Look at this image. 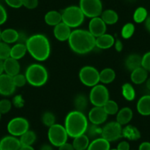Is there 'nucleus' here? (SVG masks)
I'll list each match as a JSON object with an SVG mask.
<instances>
[{
	"mask_svg": "<svg viewBox=\"0 0 150 150\" xmlns=\"http://www.w3.org/2000/svg\"><path fill=\"white\" fill-rule=\"evenodd\" d=\"M68 41L71 50L78 54H87L96 47V38L88 30H73Z\"/></svg>",
	"mask_w": 150,
	"mask_h": 150,
	"instance_id": "1",
	"label": "nucleus"
},
{
	"mask_svg": "<svg viewBox=\"0 0 150 150\" xmlns=\"http://www.w3.org/2000/svg\"><path fill=\"white\" fill-rule=\"evenodd\" d=\"M25 45L27 52L38 61H45L50 57L51 45L47 37L44 35H33L27 38Z\"/></svg>",
	"mask_w": 150,
	"mask_h": 150,
	"instance_id": "2",
	"label": "nucleus"
},
{
	"mask_svg": "<svg viewBox=\"0 0 150 150\" xmlns=\"http://www.w3.org/2000/svg\"><path fill=\"white\" fill-rule=\"evenodd\" d=\"M65 128L68 135L71 138H76L86 134L88 127V121L84 112L78 110L69 112L65 119Z\"/></svg>",
	"mask_w": 150,
	"mask_h": 150,
	"instance_id": "3",
	"label": "nucleus"
},
{
	"mask_svg": "<svg viewBox=\"0 0 150 150\" xmlns=\"http://www.w3.org/2000/svg\"><path fill=\"white\" fill-rule=\"evenodd\" d=\"M27 81L30 86L41 87L47 83L49 74L47 69L39 63H33L27 68L25 71Z\"/></svg>",
	"mask_w": 150,
	"mask_h": 150,
	"instance_id": "4",
	"label": "nucleus"
},
{
	"mask_svg": "<svg viewBox=\"0 0 150 150\" xmlns=\"http://www.w3.org/2000/svg\"><path fill=\"white\" fill-rule=\"evenodd\" d=\"M62 22L71 28H77L83 23L85 15L79 6H69L65 8L61 13Z\"/></svg>",
	"mask_w": 150,
	"mask_h": 150,
	"instance_id": "5",
	"label": "nucleus"
},
{
	"mask_svg": "<svg viewBox=\"0 0 150 150\" xmlns=\"http://www.w3.org/2000/svg\"><path fill=\"white\" fill-rule=\"evenodd\" d=\"M68 135L64 126L60 124H54L49 127L48 138L52 145L59 147L67 142Z\"/></svg>",
	"mask_w": 150,
	"mask_h": 150,
	"instance_id": "6",
	"label": "nucleus"
},
{
	"mask_svg": "<svg viewBox=\"0 0 150 150\" xmlns=\"http://www.w3.org/2000/svg\"><path fill=\"white\" fill-rule=\"evenodd\" d=\"M109 99V91L104 85L97 84L92 87L89 94V100L93 106L103 107Z\"/></svg>",
	"mask_w": 150,
	"mask_h": 150,
	"instance_id": "7",
	"label": "nucleus"
},
{
	"mask_svg": "<svg viewBox=\"0 0 150 150\" xmlns=\"http://www.w3.org/2000/svg\"><path fill=\"white\" fill-rule=\"evenodd\" d=\"M79 78L83 85L88 87H93L100 82L99 71L96 68L90 66H84L80 69Z\"/></svg>",
	"mask_w": 150,
	"mask_h": 150,
	"instance_id": "8",
	"label": "nucleus"
},
{
	"mask_svg": "<svg viewBox=\"0 0 150 150\" xmlns=\"http://www.w3.org/2000/svg\"><path fill=\"white\" fill-rule=\"evenodd\" d=\"M79 7L85 16L91 18L100 16L103 11L101 0H80Z\"/></svg>",
	"mask_w": 150,
	"mask_h": 150,
	"instance_id": "9",
	"label": "nucleus"
},
{
	"mask_svg": "<svg viewBox=\"0 0 150 150\" xmlns=\"http://www.w3.org/2000/svg\"><path fill=\"white\" fill-rule=\"evenodd\" d=\"M30 124L26 119L23 117H16L11 119L8 124L7 129L11 135L18 137L22 135L29 130Z\"/></svg>",
	"mask_w": 150,
	"mask_h": 150,
	"instance_id": "10",
	"label": "nucleus"
},
{
	"mask_svg": "<svg viewBox=\"0 0 150 150\" xmlns=\"http://www.w3.org/2000/svg\"><path fill=\"white\" fill-rule=\"evenodd\" d=\"M101 137L110 143L119 139L122 137V125L117 122H111L106 124L102 128Z\"/></svg>",
	"mask_w": 150,
	"mask_h": 150,
	"instance_id": "11",
	"label": "nucleus"
},
{
	"mask_svg": "<svg viewBox=\"0 0 150 150\" xmlns=\"http://www.w3.org/2000/svg\"><path fill=\"white\" fill-rule=\"evenodd\" d=\"M16 87L13 77L4 73L0 75V95L9 96L13 94Z\"/></svg>",
	"mask_w": 150,
	"mask_h": 150,
	"instance_id": "12",
	"label": "nucleus"
},
{
	"mask_svg": "<svg viewBox=\"0 0 150 150\" xmlns=\"http://www.w3.org/2000/svg\"><path fill=\"white\" fill-rule=\"evenodd\" d=\"M107 30V24L104 22L101 17H95L91 19L88 24V31L95 38H98L105 34Z\"/></svg>",
	"mask_w": 150,
	"mask_h": 150,
	"instance_id": "13",
	"label": "nucleus"
},
{
	"mask_svg": "<svg viewBox=\"0 0 150 150\" xmlns=\"http://www.w3.org/2000/svg\"><path fill=\"white\" fill-rule=\"evenodd\" d=\"M108 116L103 107L94 106L89 111L88 120L93 125H100L106 122Z\"/></svg>",
	"mask_w": 150,
	"mask_h": 150,
	"instance_id": "14",
	"label": "nucleus"
},
{
	"mask_svg": "<svg viewBox=\"0 0 150 150\" xmlns=\"http://www.w3.org/2000/svg\"><path fill=\"white\" fill-rule=\"evenodd\" d=\"M21 142L17 137L7 135L0 140V150H19Z\"/></svg>",
	"mask_w": 150,
	"mask_h": 150,
	"instance_id": "15",
	"label": "nucleus"
},
{
	"mask_svg": "<svg viewBox=\"0 0 150 150\" xmlns=\"http://www.w3.org/2000/svg\"><path fill=\"white\" fill-rule=\"evenodd\" d=\"M53 33L55 38L59 41H66L69 40L71 33V27L66 25L65 23L61 22L54 27Z\"/></svg>",
	"mask_w": 150,
	"mask_h": 150,
	"instance_id": "16",
	"label": "nucleus"
},
{
	"mask_svg": "<svg viewBox=\"0 0 150 150\" xmlns=\"http://www.w3.org/2000/svg\"><path fill=\"white\" fill-rule=\"evenodd\" d=\"M20 71V64L18 60L12 58H9L4 60V72L11 77H14Z\"/></svg>",
	"mask_w": 150,
	"mask_h": 150,
	"instance_id": "17",
	"label": "nucleus"
},
{
	"mask_svg": "<svg viewBox=\"0 0 150 150\" xmlns=\"http://www.w3.org/2000/svg\"><path fill=\"white\" fill-rule=\"evenodd\" d=\"M115 38L110 34H104L96 38V47L101 50H108L114 45Z\"/></svg>",
	"mask_w": 150,
	"mask_h": 150,
	"instance_id": "18",
	"label": "nucleus"
},
{
	"mask_svg": "<svg viewBox=\"0 0 150 150\" xmlns=\"http://www.w3.org/2000/svg\"><path fill=\"white\" fill-rule=\"evenodd\" d=\"M132 116L133 112L132 110L128 107H125L118 111L116 115V122L122 126L127 125L132 120Z\"/></svg>",
	"mask_w": 150,
	"mask_h": 150,
	"instance_id": "19",
	"label": "nucleus"
},
{
	"mask_svg": "<svg viewBox=\"0 0 150 150\" xmlns=\"http://www.w3.org/2000/svg\"><path fill=\"white\" fill-rule=\"evenodd\" d=\"M147 77H148V71L142 66L131 71V80L132 83L136 85L142 84L143 83H144L146 80Z\"/></svg>",
	"mask_w": 150,
	"mask_h": 150,
	"instance_id": "20",
	"label": "nucleus"
},
{
	"mask_svg": "<svg viewBox=\"0 0 150 150\" xmlns=\"http://www.w3.org/2000/svg\"><path fill=\"white\" fill-rule=\"evenodd\" d=\"M137 110L142 116H149L150 95H145L140 98L137 103Z\"/></svg>",
	"mask_w": 150,
	"mask_h": 150,
	"instance_id": "21",
	"label": "nucleus"
},
{
	"mask_svg": "<svg viewBox=\"0 0 150 150\" xmlns=\"http://www.w3.org/2000/svg\"><path fill=\"white\" fill-rule=\"evenodd\" d=\"M19 33L12 28H8L2 31V41L8 44L18 42Z\"/></svg>",
	"mask_w": 150,
	"mask_h": 150,
	"instance_id": "22",
	"label": "nucleus"
},
{
	"mask_svg": "<svg viewBox=\"0 0 150 150\" xmlns=\"http://www.w3.org/2000/svg\"><path fill=\"white\" fill-rule=\"evenodd\" d=\"M142 57L137 54H129L125 60V66L129 71H133L138 68L141 67Z\"/></svg>",
	"mask_w": 150,
	"mask_h": 150,
	"instance_id": "23",
	"label": "nucleus"
},
{
	"mask_svg": "<svg viewBox=\"0 0 150 150\" xmlns=\"http://www.w3.org/2000/svg\"><path fill=\"white\" fill-rule=\"evenodd\" d=\"M122 137L130 141H136L141 138V132L135 127L127 125L125 128H122Z\"/></svg>",
	"mask_w": 150,
	"mask_h": 150,
	"instance_id": "24",
	"label": "nucleus"
},
{
	"mask_svg": "<svg viewBox=\"0 0 150 150\" xmlns=\"http://www.w3.org/2000/svg\"><path fill=\"white\" fill-rule=\"evenodd\" d=\"M110 142L103 138H95L89 144L87 150H110Z\"/></svg>",
	"mask_w": 150,
	"mask_h": 150,
	"instance_id": "25",
	"label": "nucleus"
},
{
	"mask_svg": "<svg viewBox=\"0 0 150 150\" xmlns=\"http://www.w3.org/2000/svg\"><path fill=\"white\" fill-rule=\"evenodd\" d=\"M27 52V50L25 44H21V43H16L11 47V57L18 60L25 56Z\"/></svg>",
	"mask_w": 150,
	"mask_h": 150,
	"instance_id": "26",
	"label": "nucleus"
},
{
	"mask_svg": "<svg viewBox=\"0 0 150 150\" xmlns=\"http://www.w3.org/2000/svg\"><path fill=\"white\" fill-rule=\"evenodd\" d=\"M101 18L104 21V22L108 25H112L117 23L119 21V15L117 13L113 10L108 9L102 11L100 15Z\"/></svg>",
	"mask_w": 150,
	"mask_h": 150,
	"instance_id": "27",
	"label": "nucleus"
},
{
	"mask_svg": "<svg viewBox=\"0 0 150 150\" xmlns=\"http://www.w3.org/2000/svg\"><path fill=\"white\" fill-rule=\"evenodd\" d=\"M116 78V72L110 68H105L99 72V80L103 84L112 83Z\"/></svg>",
	"mask_w": 150,
	"mask_h": 150,
	"instance_id": "28",
	"label": "nucleus"
},
{
	"mask_svg": "<svg viewBox=\"0 0 150 150\" xmlns=\"http://www.w3.org/2000/svg\"><path fill=\"white\" fill-rule=\"evenodd\" d=\"M44 21L48 25L55 27L56 25L62 22V15L60 13L56 11H50L46 13Z\"/></svg>",
	"mask_w": 150,
	"mask_h": 150,
	"instance_id": "29",
	"label": "nucleus"
},
{
	"mask_svg": "<svg viewBox=\"0 0 150 150\" xmlns=\"http://www.w3.org/2000/svg\"><path fill=\"white\" fill-rule=\"evenodd\" d=\"M90 141L88 136L86 134H83L74 138L72 145L74 150H86L88 147Z\"/></svg>",
	"mask_w": 150,
	"mask_h": 150,
	"instance_id": "30",
	"label": "nucleus"
},
{
	"mask_svg": "<svg viewBox=\"0 0 150 150\" xmlns=\"http://www.w3.org/2000/svg\"><path fill=\"white\" fill-rule=\"evenodd\" d=\"M74 104L76 110L83 112L86 110V108H88V98L84 94H82V93L81 94H78L75 97Z\"/></svg>",
	"mask_w": 150,
	"mask_h": 150,
	"instance_id": "31",
	"label": "nucleus"
},
{
	"mask_svg": "<svg viewBox=\"0 0 150 150\" xmlns=\"http://www.w3.org/2000/svg\"><path fill=\"white\" fill-rule=\"evenodd\" d=\"M19 141L21 146H32L36 141V134L29 129L20 136Z\"/></svg>",
	"mask_w": 150,
	"mask_h": 150,
	"instance_id": "32",
	"label": "nucleus"
},
{
	"mask_svg": "<svg viewBox=\"0 0 150 150\" xmlns=\"http://www.w3.org/2000/svg\"><path fill=\"white\" fill-rule=\"evenodd\" d=\"M122 93L124 98L127 101H132L135 98V91L129 83H125L122 87Z\"/></svg>",
	"mask_w": 150,
	"mask_h": 150,
	"instance_id": "33",
	"label": "nucleus"
},
{
	"mask_svg": "<svg viewBox=\"0 0 150 150\" xmlns=\"http://www.w3.org/2000/svg\"><path fill=\"white\" fill-rule=\"evenodd\" d=\"M148 13L146 8L144 7H139L135 11L133 14V20L136 23H142L147 18Z\"/></svg>",
	"mask_w": 150,
	"mask_h": 150,
	"instance_id": "34",
	"label": "nucleus"
},
{
	"mask_svg": "<svg viewBox=\"0 0 150 150\" xmlns=\"http://www.w3.org/2000/svg\"><path fill=\"white\" fill-rule=\"evenodd\" d=\"M103 108L108 115L117 114L118 111L119 110L117 102H115L114 100H111V99H109L105 104Z\"/></svg>",
	"mask_w": 150,
	"mask_h": 150,
	"instance_id": "35",
	"label": "nucleus"
},
{
	"mask_svg": "<svg viewBox=\"0 0 150 150\" xmlns=\"http://www.w3.org/2000/svg\"><path fill=\"white\" fill-rule=\"evenodd\" d=\"M134 33H135V25L132 23H127L123 26L121 34L123 38L128 39L133 35Z\"/></svg>",
	"mask_w": 150,
	"mask_h": 150,
	"instance_id": "36",
	"label": "nucleus"
},
{
	"mask_svg": "<svg viewBox=\"0 0 150 150\" xmlns=\"http://www.w3.org/2000/svg\"><path fill=\"white\" fill-rule=\"evenodd\" d=\"M41 121H42V123L45 126L48 127H50L51 126L54 125V124H56L55 116L53 114L52 112H50V111L44 112L42 116V118H41Z\"/></svg>",
	"mask_w": 150,
	"mask_h": 150,
	"instance_id": "37",
	"label": "nucleus"
},
{
	"mask_svg": "<svg viewBox=\"0 0 150 150\" xmlns=\"http://www.w3.org/2000/svg\"><path fill=\"white\" fill-rule=\"evenodd\" d=\"M11 47L9 44L0 41V60H5L11 57Z\"/></svg>",
	"mask_w": 150,
	"mask_h": 150,
	"instance_id": "38",
	"label": "nucleus"
},
{
	"mask_svg": "<svg viewBox=\"0 0 150 150\" xmlns=\"http://www.w3.org/2000/svg\"><path fill=\"white\" fill-rule=\"evenodd\" d=\"M12 102L8 99H3L0 100V112L2 114H6L11 110Z\"/></svg>",
	"mask_w": 150,
	"mask_h": 150,
	"instance_id": "39",
	"label": "nucleus"
},
{
	"mask_svg": "<svg viewBox=\"0 0 150 150\" xmlns=\"http://www.w3.org/2000/svg\"><path fill=\"white\" fill-rule=\"evenodd\" d=\"M13 79L14 84L16 87L21 88L25 86L26 83H27V78L25 77V74H18L17 75L13 77Z\"/></svg>",
	"mask_w": 150,
	"mask_h": 150,
	"instance_id": "40",
	"label": "nucleus"
},
{
	"mask_svg": "<svg viewBox=\"0 0 150 150\" xmlns=\"http://www.w3.org/2000/svg\"><path fill=\"white\" fill-rule=\"evenodd\" d=\"M102 128H100L99 127V125H93L92 124L91 126L88 127L87 132L88 133V135L91 137H96L98 136L99 135H102Z\"/></svg>",
	"mask_w": 150,
	"mask_h": 150,
	"instance_id": "41",
	"label": "nucleus"
},
{
	"mask_svg": "<svg viewBox=\"0 0 150 150\" xmlns=\"http://www.w3.org/2000/svg\"><path fill=\"white\" fill-rule=\"evenodd\" d=\"M141 66L147 71H150V52H146L142 57Z\"/></svg>",
	"mask_w": 150,
	"mask_h": 150,
	"instance_id": "42",
	"label": "nucleus"
},
{
	"mask_svg": "<svg viewBox=\"0 0 150 150\" xmlns=\"http://www.w3.org/2000/svg\"><path fill=\"white\" fill-rule=\"evenodd\" d=\"M38 5V0H24L23 6L27 9L33 10L36 8Z\"/></svg>",
	"mask_w": 150,
	"mask_h": 150,
	"instance_id": "43",
	"label": "nucleus"
},
{
	"mask_svg": "<svg viewBox=\"0 0 150 150\" xmlns=\"http://www.w3.org/2000/svg\"><path fill=\"white\" fill-rule=\"evenodd\" d=\"M24 0H5L7 5L12 8H20L23 6Z\"/></svg>",
	"mask_w": 150,
	"mask_h": 150,
	"instance_id": "44",
	"label": "nucleus"
},
{
	"mask_svg": "<svg viewBox=\"0 0 150 150\" xmlns=\"http://www.w3.org/2000/svg\"><path fill=\"white\" fill-rule=\"evenodd\" d=\"M7 19H8V13L6 10L0 4V25L5 24Z\"/></svg>",
	"mask_w": 150,
	"mask_h": 150,
	"instance_id": "45",
	"label": "nucleus"
},
{
	"mask_svg": "<svg viewBox=\"0 0 150 150\" xmlns=\"http://www.w3.org/2000/svg\"><path fill=\"white\" fill-rule=\"evenodd\" d=\"M117 150H129V144L127 141H121L117 146Z\"/></svg>",
	"mask_w": 150,
	"mask_h": 150,
	"instance_id": "46",
	"label": "nucleus"
},
{
	"mask_svg": "<svg viewBox=\"0 0 150 150\" xmlns=\"http://www.w3.org/2000/svg\"><path fill=\"white\" fill-rule=\"evenodd\" d=\"M59 150H74V148L71 144L66 142L60 146H59Z\"/></svg>",
	"mask_w": 150,
	"mask_h": 150,
	"instance_id": "47",
	"label": "nucleus"
},
{
	"mask_svg": "<svg viewBox=\"0 0 150 150\" xmlns=\"http://www.w3.org/2000/svg\"><path fill=\"white\" fill-rule=\"evenodd\" d=\"M113 46H114L115 47V50H116L117 52H122V50H123V43L119 39L115 41L114 45Z\"/></svg>",
	"mask_w": 150,
	"mask_h": 150,
	"instance_id": "48",
	"label": "nucleus"
},
{
	"mask_svg": "<svg viewBox=\"0 0 150 150\" xmlns=\"http://www.w3.org/2000/svg\"><path fill=\"white\" fill-rule=\"evenodd\" d=\"M14 104H15L16 106L18 107H22L24 102H23L22 97L21 96H16L15 99H14Z\"/></svg>",
	"mask_w": 150,
	"mask_h": 150,
	"instance_id": "49",
	"label": "nucleus"
},
{
	"mask_svg": "<svg viewBox=\"0 0 150 150\" xmlns=\"http://www.w3.org/2000/svg\"><path fill=\"white\" fill-rule=\"evenodd\" d=\"M138 150H150V143L149 142H143L139 146Z\"/></svg>",
	"mask_w": 150,
	"mask_h": 150,
	"instance_id": "50",
	"label": "nucleus"
},
{
	"mask_svg": "<svg viewBox=\"0 0 150 150\" xmlns=\"http://www.w3.org/2000/svg\"><path fill=\"white\" fill-rule=\"evenodd\" d=\"M145 26L146 28L147 29L149 32H150V16L147 17V18L145 21Z\"/></svg>",
	"mask_w": 150,
	"mask_h": 150,
	"instance_id": "51",
	"label": "nucleus"
},
{
	"mask_svg": "<svg viewBox=\"0 0 150 150\" xmlns=\"http://www.w3.org/2000/svg\"><path fill=\"white\" fill-rule=\"evenodd\" d=\"M19 150H35L32 146H21Z\"/></svg>",
	"mask_w": 150,
	"mask_h": 150,
	"instance_id": "52",
	"label": "nucleus"
},
{
	"mask_svg": "<svg viewBox=\"0 0 150 150\" xmlns=\"http://www.w3.org/2000/svg\"><path fill=\"white\" fill-rule=\"evenodd\" d=\"M4 74V60H0V75Z\"/></svg>",
	"mask_w": 150,
	"mask_h": 150,
	"instance_id": "53",
	"label": "nucleus"
},
{
	"mask_svg": "<svg viewBox=\"0 0 150 150\" xmlns=\"http://www.w3.org/2000/svg\"><path fill=\"white\" fill-rule=\"evenodd\" d=\"M40 150H53V149H52V148L51 146L45 144V145L42 146V147H41V149Z\"/></svg>",
	"mask_w": 150,
	"mask_h": 150,
	"instance_id": "54",
	"label": "nucleus"
},
{
	"mask_svg": "<svg viewBox=\"0 0 150 150\" xmlns=\"http://www.w3.org/2000/svg\"><path fill=\"white\" fill-rule=\"evenodd\" d=\"M146 87L150 91V78L149 80H147L146 81Z\"/></svg>",
	"mask_w": 150,
	"mask_h": 150,
	"instance_id": "55",
	"label": "nucleus"
},
{
	"mask_svg": "<svg viewBox=\"0 0 150 150\" xmlns=\"http://www.w3.org/2000/svg\"><path fill=\"white\" fill-rule=\"evenodd\" d=\"M0 41H2V31L0 30Z\"/></svg>",
	"mask_w": 150,
	"mask_h": 150,
	"instance_id": "56",
	"label": "nucleus"
},
{
	"mask_svg": "<svg viewBox=\"0 0 150 150\" xmlns=\"http://www.w3.org/2000/svg\"><path fill=\"white\" fill-rule=\"evenodd\" d=\"M1 117H2V113L0 112V120H1Z\"/></svg>",
	"mask_w": 150,
	"mask_h": 150,
	"instance_id": "57",
	"label": "nucleus"
},
{
	"mask_svg": "<svg viewBox=\"0 0 150 150\" xmlns=\"http://www.w3.org/2000/svg\"><path fill=\"white\" fill-rule=\"evenodd\" d=\"M110 150H117L116 149H110Z\"/></svg>",
	"mask_w": 150,
	"mask_h": 150,
	"instance_id": "58",
	"label": "nucleus"
}]
</instances>
